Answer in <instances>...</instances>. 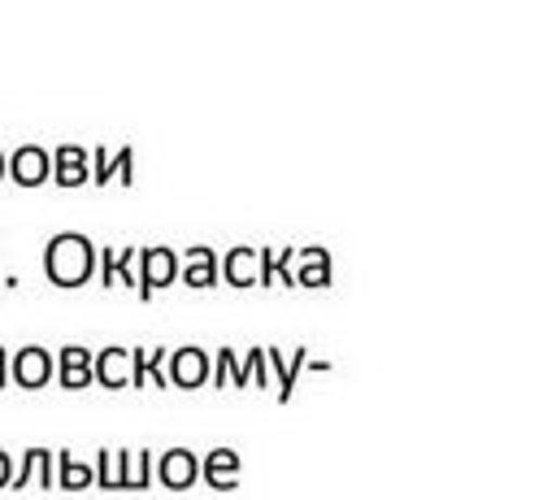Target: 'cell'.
<instances>
[{
    "label": "cell",
    "mask_w": 556,
    "mask_h": 500,
    "mask_svg": "<svg viewBox=\"0 0 556 500\" xmlns=\"http://www.w3.org/2000/svg\"><path fill=\"white\" fill-rule=\"evenodd\" d=\"M43 274H48V283H56L65 291L87 287L100 274V248L83 230H56L43 243Z\"/></svg>",
    "instance_id": "obj_1"
},
{
    "label": "cell",
    "mask_w": 556,
    "mask_h": 500,
    "mask_svg": "<svg viewBox=\"0 0 556 500\" xmlns=\"http://www.w3.org/2000/svg\"><path fill=\"white\" fill-rule=\"evenodd\" d=\"M182 278V252L156 243V248H139V300H152L156 291L174 287Z\"/></svg>",
    "instance_id": "obj_2"
},
{
    "label": "cell",
    "mask_w": 556,
    "mask_h": 500,
    "mask_svg": "<svg viewBox=\"0 0 556 500\" xmlns=\"http://www.w3.org/2000/svg\"><path fill=\"white\" fill-rule=\"evenodd\" d=\"M226 378L235 383V387H265L269 383V361H265V348L256 343L243 361L230 352V348H217L213 352V387H226Z\"/></svg>",
    "instance_id": "obj_3"
},
{
    "label": "cell",
    "mask_w": 556,
    "mask_h": 500,
    "mask_svg": "<svg viewBox=\"0 0 556 500\" xmlns=\"http://www.w3.org/2000/svg\"><path fill=\"white\" fill-rule=\"evenodd\" d=\"M165 374H169V387H178V391H195V387L213 383V357H208L204 348H195V343H182V348L169 352Z\"/></svg>",
    "instance_id": "obj_4"
},
{
    "label": "cell",
    "mask_w": 556,
    "mask_h": 500,
    "mask_svg": "<svg viewBox=\"0 0 556 500\" xmlns=\"http://www.w3.org/2000/svg\"><path fill=\"white\" fill-rule=\"evenodd\" d=\"M9 374H13V383H17L22 391H39V387L52 383L56 357H52L48 348H39V343H26V348H17V352L9 357Z\"/></svg>",
    "instance_id": "obj_5"
},
{
    "label": "cell",
    "mask_w": 556,
    "mask_h": 500,
    "mask_svg": "<svg viewBox=\"0 0 556 500\" xmlns=\"http://www.w3.org/2000/svg\"><path fill=\"white\" fill-rule=\"evenodd\" d=\"M156 478L169 491H191L195 483H204V465H200V457L191 448H165L156 457Z\"/></svg>",
    "instance_id": "obj_6"
},
{
    "label": "cell",
    "mask_w": 556,
    "mask_h": 500,
    "mask_svg": "<svg viewBox=\"0 0 556 500\" xmlns=\"http://www.w3.org/2000/svg\"><path fill=\"white\" fill-rule=\"evenodd\" d=\"M91 183V152L83 143H56L52 148V187L74 191Z\"/></svg>",
    "instance_id": "obj_7"
},
{
    "label": "cell",
    "mask_w": 556,
    "mask_h": 500,
    "mask_svg": "<svg viewBox=\"0 0 556 500\" xmlns=\"http://www.w3.org/2000/svg\"><path fill=\"white\" fill-rule=\"evenodd\" d=\"M122 178V187H135V148H91V187H109Z\"/></svg>",
    "instance_id": "obj_8"
},
{
    "label": "cell",
    "mask_w": 556,
    "mask_h": 500,
    "mask_svg": "<svg viewBox=\"0 0 556 500\" xmlns=\"http://www.w3.org/2000/svg\"><path fill=\"white\" fill-rule=\"evenodd\" d=\"M9 178L17 187H43L52 183V152L39 143H22L17 152H9Z\"/></svg>",
    "instance_id": "obj_9"
},
{
    "label": "cell",
    "mask_w": 556,
    "mask_h": 500,
    "mask_svg": "<svg viewBox=\"0 0 556 500\" xmlns=\"http://www.w3.org/2000/svg\"><path fill=\"white\" fill-rule=\"evenodd\" d=\"M334 283V261H330V248L321 243H304L295 248V287L304 291H321Z\"/></svg>",
    "instance_id": "obj_10"
},
{
    "label": "cell",
    "mask_w": 556,
    "mask_h": 500,
    "mask_svg": "<svg viewBox=\"0 0 556 500\" xmlns=\"http://www.w3.org/2000/svg\"><path fill=\"white\" fill-rule=\"evenodd\" d=\"M56 383H61L65 391L91 387V383H96V352L83 348V343H65V348L56 352Z\"/></svg>",
    "instance_id": "obj_11"
},
{
    "label": "cell",
    "mask_w": 556,
    "mask_h": 500,
    "mask_svg": "<svg viewBox=\"0 0 556 500\" xmlns=\"http://www.w3.org/2000/svg\"><path fill=\"white\" fill-rule=\"evenodd\" d=\"M222 278L230 283V287H256L261 283V248H248V243H235V248H226V257H222Z\"/></svg>",
    "instance_id": "obj_12"
},
{
    "label": "cell",
    "mask_w": 556,
    "mask_h": 500,
    "mask_svg": "<svg viewBox=\"0 0 556 500\" xmlns=\"http://www.w3.org/2000/svg\"><path fill=\"white\" fill-rule=\"evenodd\" d=\"M113 465H117V491H143L156 474L148 448H122V452H113Z\"/></svg>",
    "instance_id": "obj_13"
},
{
    "label": "cell",
    "mask_w": 556,
    "mask_h": 500,
    "mask_svg": "<svg viewBox=\"0 0 556 500\" xmlns=\"http://www.w3.org/2000/svg\"><path fill=\"white\" fill-rule=\"evenodd\" d=\"M222 278V257L208 243H195L182 252V283L187 287H217Z\"/></svg>",
    "instance_id": "obj_14"
},
{
    "label": "cell",
    "mask_w": 556,
    "mask_h": 500,
    "mask_svg": "<svg viewBox=\"0 0 556 500\" xmlns=\"http://www.w3.org/2000/svg\"><path fill=\"white\" fill-rule=\"evenodd\" d=\"M204 465V483L213 491H235L239 487V470H243V457L235 448H213L208 457H200Z\"/></svg>",
    "instance_id": "obj_15"
},
{
    "label": "cell",
    "mask_w": 556,
    "mask_h": 500,
    "mask_svg": "<svg viewBox=\"0 0 556 500\" xmlns=\"http://www.w3.org/2000/svg\"><path fill=\"white\" fill-rule=\"evenodd\" d=\"M56 457L48 452V448H26L22 452V461H17V474H13V487L22 491V487H30V483H39L43 491H52V483H56Z\"/></svg>",
    "instance_id": "obj_16"
},
{
    "label": "cell",
    "mask_w": 556,
    "mask_h": 500,
    "mask_svg": "<svg viewBox=\"0 0 556 500\" xmlns=\"http://www.w3.org/2000/svg\"><path fill=\"white\" fill-rule=\"evenodd\" d=\"M96 383L104 391H122L130 387V348H100L96 352Z\"/></svg>",
    "instance_id": "obj_17"
},
{
    "label": "cell",
    "mask_w": 556,
    "mask_h": 500,
    "mask_svg": "<svg viewBox=\"0 0 556 500\" xmlns=\"http://www.w3.org/2000/svg\"><path fill=\"white\" fill-rule=\"evenodd\" d=\"M261 287L295 291V248H261Z\"/></svg>",
    "instance_id": "obj_18"
},
{
    "label": "cell",
    "mask_w": 556,
    "mask_h": 500,
    "mask_svg": "<svg viewBox=\"0 0 556 500\" xmlns=\"http://www.w3.org/2000/svg\"><path fill=\"white\" fill-rule=\"evenodd\" d=\"M165 361H169V348H130V387H143V383H156V387H169V374H165Z\"/></svg>",
    "instance_id": "obj_19"
},
{
    "label": "cell",
    "mask_w": 556,
    "mask_h": 500,
    "mask_svg": "<svg viewBox=\"0 0 556 500\" xmlns=\"http://www.w3.org/2000/svg\"><path fill=\"white\" fill-rule=\"evenodd\" d=\"M265 361L278 374V404H287L295 396V378H300V370L308 361V348H295V357H282L278 348H265Z\"/></svg>",
    "instance_id": "obj_20"
},
{
    "label": "cell",
    "mask_w": 556,
    "mask_h": 500,
    "mask_svg": "<svg viewBox=\"0 0 556 500\" xmlns=\"http://www.w3.org/2000/svg\"><path fill=\"white\" fill-rule=\"evenodd\" d=\"M56 487H61V491H83V487H96V465L74 461V457L61 448V452H56Z\"/></svg>",
    "instance_id": "obj_21"
},
{
    "label": "cell",
    "mask_w": 556,
    "mask_h": 500,
    "mask_svg": "<svg viewBox=\"0 0 556 500\" xmlns=\"http://www.w3.org/2000/svg\"><path fill=\"white\" fill-rule=\"evenodd\" d=\"M96 487L100 491H117V465H113V452H96Z\"/></svg>",
    "instance_id": "obj_22"
},
{
    "label": "cell",
    "mask_w": 556,
    "mask_h": 500,
    "mask_svg": "<svg viewBox=\"0 0 556 500\" xmlns=\"http://www.w3.org/2000/svg\"><path fill=\"white\" fill-rule=\"evenodd\" d=\"M13 474H17V470H13V461H9V452L0 448V487H13Z\"/></svg>",
    "instance_id": "obj_23"
},
{
    "label": "cell",
    "mask_w": 556,
    "mask_h": 500,
    "mask_svg": "<svg viewBox=\"0 0 556 500\" xmlns=\"http://www.w3.org/2000/svg\"><path fill=\"white\" fill-rule=\"evenodd\" d=\"M9 357H13V352H4V348H0V391L13 383V374H9Z\"/></svg>",
    "instance_id": "obj_24"
},
{
    "label": "cell",
    "mask_w": 556,
    "mask_h": 500,
    "mask_svg": "<svg viewBox=\"0 0 556 500\" xmlns=\"http://www.w3.org/2000/svg\"><path fill=\"white\" fill-rule=\"evenodd\" d=\"M9 178V152H0V183Z\"/></svg>",
    "instance_id": "obj_25"
}]
</instances>
